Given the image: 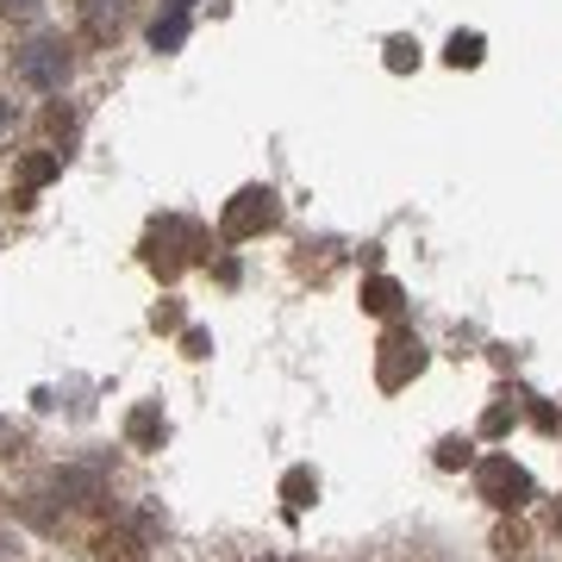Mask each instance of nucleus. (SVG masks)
Returning <instances> with one entry per match:
<instances>
[{
    "instance_id": "obj_7",
    "label": "nucleus",
    "mask_w": 562,
    "mask_h": 562,
    "mask_svg": "<svg viewBox=\"0 0 562 562\" xmlns=\"http://www.w3.org/2000/svg\"><path fill=\"white\" fill-rule=\"evenodd\" d=\"M94 562H144V538H132L125 525H106V531H94Z\"/></svg>"
},
{
    "instance_id": "obj_18",
    "label": "nucleus",
    "mask_w": 562,
    "mask_h": 562,
    "mask_svg": "<svg viewBox=\"0 0 562 562\" xmlns=\"http://www.w3.org/2000/svg\"><path fill=\"white\" fill-rule=\"evenodd\" d=\"M506 425H513V406H494V413L482 419V431H487V438H501Z\"/></svg>"
},
{
    "instance_id": "obj_16",
    "label": "nucleus",
    "mask_w": 562,
    "mask_h": 562,
    "mask_svg": "<svg viewBox=\"0 0 562 562\" xmlns=\"http://www.w3.org/2000/svg\"><path fill=\"white\" fill-rule=\"evenodd\" d=\"M387 69H394V76L419 69V44H413V38H394V44H387Z\"/></svg>"
},
{
    "instance_id": "obj_23",
    "label": "nucleus",
    "mask_w": 562,
    "mask_h": 562,
    "mask_svg": "<svg viewBox=\"0 0 562 562\" xmlns=\"http://www.w3.org/2000/svg\"><path fill=\"white\" fill-rule=\"evenodd\" d=\"M169 7H176V13H188V7H194V0H169Z\"/></svg>"
},
{
    "instance_id": "obj_3",
    "label": "nucleus",
    "mask_w": 562,
    "mask_h": 562,
    "mask_svg": "<svg viewBox=\"0 0 562 562\" xmlns=\"http://www.w3.org/2000/svg\"><path fill=\"white\" fill-rule=\"evenodd\" d=\"M276 220H281V206H276L269 188H238V194L225 201V213H220V238L225 244H250V238H262V232H276Z\"/></svg>"
},
{
    "instance_id": "obj_5",
    "label": "nucleus",
    "mask_w": 562,
    "mask_h": 562,
    "mask_svg": "<svg viewBox=\"0 0 562 562\" xmlns=\"http://www.w3.org/2000/svg\"><path fill=\"white\" fill-rule=\"evenodd\" d=\"M419 369H425V344L413 338V331H401V325H394V331L382 338V350H375V382H382L387 394H401Z\"/></svg>"
},
{
    "instance_id": "obj_10",
    "label": "nucleus",
    "mask_w": 562,
    "mask_h": 562,
    "mask_svg": "<svg viewBox=\"0 0 562 562\" xmlns=\"http://www.w3.org/2000/svg\"><path fill=\"white\" fill-rule=\"evenodd\" d=\"M401 301H406V288L394 276H369V281H362V313L394 319V313H401Z\"/></svg>"
},
{
    "instance_id": "obj_11",
    "label": "nucleus",
    "mask_w": 562,
    "mask_h": 562,
    "mask_svg": "<svg viewBox=\"0 0 562 562\" xmlns=\"http://www.w3.org/2000/svg\"><path fill=\"white\" fill-rule=\"evenodd\" d=\"M281 501H288V513H306V506L319 501V475L313 469H288L281 475Z\"/></svg>"
},
{
    "instance_id": "obj_17",
    "label": "nucleus",
    "mask_w": 562,
    "mask_h": 562,
    "mask_svg": "<svg viewBox=\"0 0 562 562\" xmlns=\"http://www.w3.org/2000/svg\"><path fill=\"white\" fill-rule=\"evenodd\" d=\"M494 550H501V557H519V550H525V531H519V525H501V531H494Z\"/></svg>"
},
{
    "instance_id": "obj_1",
    "label": "nucleus",
    "mask_w": 562,
    "mask_h": 562,
    "mask_svg": "<svg viewBox=\"0 0 562 562\" xmlns=\"http://www.w3.org/2000/svg\"><path fill=\"white\" fill-rule=\"evenodd\" d=\"M13 76H20L32 94H63L69 76H76V50H69V38H57V32L25 38L20 50H13Z\"/></svg>"
},
{
    "instance_id": "obj_6",
    "label": "nucleus",
    "mask_w": 562,
    "mask_h": 562,
    "mask_svg": "<svg viewBox=\"0 0 562 562\" xmlns=\"http://www.w3.org/2000/svg\"><path fill=\"white\" fill-rule=\"evenodd\" d=\"M125 25V0H81V32L94 44H113Z\"/></svg>"
},
{
    "instance_id": "obj_13",
    "label": "nucleus",
    "mask_w": 562,
    "mask_h": 562,
    "mask_svg": "<svg viewBox=\"0 0 562 562\" xmlns=\"http://www.w3.org/2000/svg\"><path fill=\"white\" fill-rule=\"evenodd\" d=\"M443 57H450V69H475V63L487 57L482 32H457V38H450V50H443Z\"/></svg>"
},
{
    "instance_id": "obj_25",
    "label": "nucleus",
    "mask_w": 562,
    "mask_h": 562,
    "mask_svg": "<svg viewBox=\"0 0 562 562\" xmlns=\"http://www.w3.org/2000/svg\"><path fill=\"white\" fill-rule=\"evenodd\" d=\"M0 562H7V538H0Z\"/></svg>"
},
{
    "instance_id": "obj_21",
    "label": "nucleus",
    "mask_w": 562,
    "mask_h": 562,
    "mask_svg": "<svg viewBox=\"0 0 562 562\" xmlns=\"http://www.w3.org/2000/svg\"><path fill=\"white\" fill-rule=\"evenodd\" d=\"M13 120H20V106L7 101V94H0V144L13 138Z\"/></svg>"
},
{
    "instance_id": "obj_9",
    "label": "nucleus",
    "mask_w": 562,
    "mask_h": 562,
    "mask_svg": "<svg viewBox=\"0 0 562 562\" xmlns=\"http://www.w3.org/2000/svg\"><path fill=\"white\" fill-rule=\"evenodd\" d=\"M125 443H132V450H162V406L157 401L132 406V419H125Z\"/></svg>"
},
{
    "instance_id": "obj_19",
    "label": "nucleus",
    "mask_w": 562,
    "mask_h": 562,
    "mask_svg": "<svg viewBox=\"0 0 562 562\" xmlns=\"http://www.w3.org/2000/svg\"><path fill=\"white\" fill-rule=\"evenodd\" d=\"M181 350H188V357H206V350H213V338H206V331H181Z\"/></svg>"
},
{
    "instance_id": "obj_4",
    "label": "nucleus",
    "mask_w": 562,
    "mask_h": 562,
    "mask_svg": "<svg viewBox=\"0 0 562 562\" xmlns=\"http://www.w3.org/2000/svg\"><path fill=\"white\" fill-rule=\"evenodd\" d=\"M475 494H482L494 513H519L531 501V475H525L513 457H482L475 462Z\"/></svg>"
},
{
    "instance_id": "obj_15",
    "label": "nucleus",
    "mask_w": 562,
    "mask_h": 562,
    "mask_svg": "<svg viewBox=\"0 0 562 562\" xmlns=\"http://www.w3.org/2000/svg\"><path fill=\"white\" fill-rule=\"evenodd\" d=\"M181 32H188V13H176V7H169V20L150 25V44H157V50H176Z\"/></svg>"
},
{
    "instance_id": "obj_22",
    "label": "nucleus",
    "mask_w": 562,
    "mask_h": 562,
    "mask_svg": "<svg viewBox=\"0 0 562 562\" xmlns=\"http://www.w3.org/2000/svg\"><path fill=\"white\" fill-rule=\"evenodd\" d=\"M20 450H25V438L13 431V425H0V457H20Z\"/></svg>"
},
{
    "instance_id": "obj_24",
    "label": "nucleus",
    "mask_w": 562,
    "mask_h": 562,
    "mask_svg": "<svg viewBox=\"0 0 562 562\" xmlns=\"http://www.w3.org/2000/svg\"><path fill=\"white\" fill-rule=\"evenodd\" d=\"M557 538H562V506H557Z\"/></svg>"
},
{
    "instance_id": "obj_8",
    "label": "nucleus",
    "mask_w": 562,
    "mask_h": 562,
    "mask_svg": "<svg viewBox=\"0 0 562 562\" xmlns=\"http://www.w3.org/2000/svg\"><path fill=\"white\" fill-rule=\"evenodd\" d=\"M57 501H69V506H101V501H106V482L94 475V469H63V475H57Z\"/></svg>"
},
{
    "instance_id": "obj_2",
    "label": "nucleus",
    "mask_w": 562,
    "mask_h": 562,
    "mask_svg": "<svg viewBox=\"0 0 562 562\" xmlns=\"http://www.w3.org/2000/svg\"><path fill=\"white\" fill-rule=\"evenodd\" d=\"M201 257H206V232L194 220H181V213H169V220H157L144 232V262H150L162 281H176L188 262H201Z\"/></svg>"
},
{
    "instance_id": "obj_20",
    "label": "nucleus",
    "mask_w": 562,
    "mask_h": 562,
    "mask_svg": "<svg viewBox=\"0 0 562 562\" xmlns=\"http://www.w3.org/2000/svg\"><path fill=\"white\" fill-rule=\"evenodd\" d=\"M438 462H443V469H457V462H469V443H438Z\"/></svg>"
},
{
    "instance_id": "obj_14",
    "label": "nucleus",
    "mask_w": 562,
    "mask_h": 562,
    "mask_svg": "<svg viewBox=\"0 0 562 562\" xmlns=\"http://www.w3.org/2000/svg\"><path fill=\"white\" fill-rule=\"evenodd\" d=\"M50 0H0V20L7 25H38Z\"/></svg>"
},
{
    "instance_id": "obj_12",
    "label": "nucleus",
    "mask_w": 562,
    "mask_h": 562,
    "mask_svg": "<svg viewBox=\"0 0 562 562\" xmlns=\"http://www.w3.org/2000/svg\"><path fill=\"white\" fill-rule=\"evenodd\" d=\"M63 157L57 150H32V157H20V188L32 194V188H44V181H57Z\"/></svg>"
}]
</instances>
